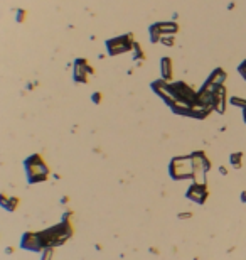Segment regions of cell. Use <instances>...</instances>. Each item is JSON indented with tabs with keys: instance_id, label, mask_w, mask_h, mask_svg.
Instances as JSON below:
<instances>
[{
	"instance_id": "obj_1",
	"label": "cell",
	"mask_w": 246,
	"mask_h": 260,
	"mask_svg": "<svg viewBox=\"0 0 246 260\" xmlns=\"http://www.w3.org/2000/svg\"><path fill=\"white\" fill-rule=\"evenodd\" d=\"M26 171H27V179L29 183H41V181L47 179L49 169L41 159V156H31L26 161Z\"/></svg>"
},
{
	"instance_id": "obj_2",
	"label": "cell",
	"mask_w": 246,
	"mask_h": 260,
	"mask_svg": "<svg viewBox=\"0 0 246 260\" xmlns=\"http://www.w3.org/2000/svg\"><path fill=\"white\" fill-rule=\"evenodd\" d=\"M170 176L174 179H185V177H192L194 176V169H192V159H174L170 164Z\"/></svg>"
},
{
	"instance_id": "obj_3",
	"label": "cell",
	"mask_w": 246,
	"mask_h": 260,
	"mask_svg": "<svg viewBox=\"0 0 246 260\" xmlns=\"http://www.w3.org/2000/svg\"><path fill=\"white\" fill-rule=\"evenodd\" d=\"M21 247L26 248V250H31V252H42L46 248L44 242H42V238H41V235L34 233V231H27V233L22 235Z\"/></svg>"
},
{
	"instance_id": "obj_4",
	"label": "cell",
	"mask_w": 246,
	"mask_h": 260,
	"mask_svg": "<svg viewBox=\"0 0 246 260\" xmlns=\"http://www.w3.org/2000/svg\"><path fill=\"white\" fill-rule=\"evenodd\" d=\"M90 73H93V69L86 65V61H83L81 59V61H78L76 69H74V80L76 81H86V76H88Z\"/></svg>"
},
{
	"instance_id": "obj_5",
	"label": "cell",
	"mask_w": 246,
	"mask_h": 260,
	"mask_svg": "<svg viewBox=\"0 0 246 260\" xmlns=\"http://www.w3.org/2000/svg\"><path fill=\"white\" fill-rule=\"evenodd\" d=\"M187 196H189L190 199L197 201V203H202V201H204V198H206V189H204V186H202V184H197L196 183L192 188L189 189Z\"/></svg>"
},
{
	"instance_id": "obj_6",
	"label": "cell",
	"mask_w": 246,
	"mask_h": 260,
	"mask_svg": "<svg viewBox=\"0 0 246 260\" xmlns=\"http://www.w3.org/2000/svg\"><path fill=\"white\" fill-rule=\"evenodd\" d=\"M224 80H226V73L223 69H216L214 73L209 76V83L211 85H214V86H223V83H224Z\"/></svg>"
},
{
	"instance_id": "obj_7",
	"label": "cell",
	"mask_w": 246,
	"mask_h": 260,
	"mask_svg": "<svg viewBox=\"0 0 246 260\" xmlns=\"http://www.w3.org/2000/svg\"><path fill=\"white\" fill-rule=\"evenodd\" d=\"M160 69H162V76H164V80H169L170 74H172V63H170L169 58H164V59H162Z\"/></svg>"
},
{
	"instance_id": "obj_8",
	"label": "cell",
	"mask_w": 246,
	"mask_h": 260,
	"mask_svg": "<svg viewBox=\"0 0 246 260\" xmlns=\"http://www.w3.org/2000/svg\"><path fill=\"white\" fill-rule=\"evenodd\" d=\"M54 257V247H46L41 252V260H53Z\"/></svg>"
},
{
	"instance_id": "obj_9",
	"label": "cell",
	"mask_w": 246,
	"mask_h": 260,
	"mask_svg": "<svg viewBox=\"0 0 246 260\" xmlns=\"http://www.w3.org/2000/svg\"><path fill=\"white\" fill-rule=\"evenodd\" d=\"M17 204H19V198H9L7 199V204H5V210H9V211H15V208H17Z\"/></svg>"
},
{
	"instance_id": "obj_10",
	"label": "cell",
	"mask_w": 246,
	"mask_h": 260,
	"mask_svg": "<svg viewBox=\"0 0 246 260\" xmlns=\"http://www.w3.org/2000/svg\"><path fill=\"white\" fill-rule=\"evenodd\" d=\"M233 105H240V106H246V100H241V98H233Z\"/></svg>"
},
{
	"instance_id": "obj_11",
	"label": "cell",
	"mask_w": 246,
	"mask_h": 260,
	"mask_svg": "<svg viewBox=\"0 0 246 260\" xmlns=\"http://www.w3.org/2000/svg\"><path fill=\"white\" fill-rule=\"evenodd\" d=\"M240 73H241V74H243V78H245V80H246V61L243 63V65H241V66H240Z\"/></svg>"
},
{
	"instance_id": "obj_12",
	"label": "cell",
	"mask_w": 246,
	"mask_h": 260,
	"mask_svg": "<svg viewBox=\"0 0 246 260\" xmlns=\"http://www.w3.org/2000/svg\"><path fill=\"white\" fill-rule=\"evenodd\" d=\"M93 100H94V101H96V103H98V101L101 100V95H100V93H94V95H93Z\"/></svg>"
},
{
	"instance_id": "obj_13",
	"label": "cell",
	"mask_w": 246,
	"mask_h": 260,
	"mask_svg": "<svg viewBox=\"0 0 246 260\" xmlns=\"http://www.w3.org/2000/svg\"><path fill=\"white\" fill-rule=\"evenodd\" d=\"M24 15H26V14H24V10H21V12H19V21H22V19H24Z\"/></svg>"
}]
</instances>
